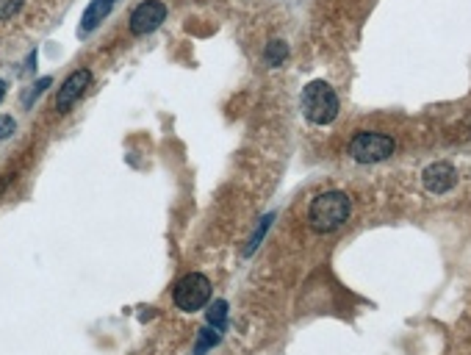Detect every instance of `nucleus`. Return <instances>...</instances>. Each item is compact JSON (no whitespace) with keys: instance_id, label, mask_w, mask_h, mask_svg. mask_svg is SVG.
Segmentation results:
<instances>
[{"instance_id":"nucleus-13","label":"nucleus","mask_w":471,"mask_h":355,"mask_svg":"<svg viewBox=\"0 0 471 355\" xmlns=\"http://www.w3.org/2000/svg\"><path fill=\"white\" fill-rule=\"evenodd\" d=\"M20 9H23V0H0V20L14 17Z\"/></svg>"},{"instance_id":"nucleus-2","label":"nucleus","mask_w":471,"mask_h":355,"mask_svg":"<svg viewBox=\"0 0 471 355\" xmlns=\"http://www.w3.org/2000/svg\"><path fill=\"white\" fill-rule=\"evenodd\" d=\"M302 111L308 123L314 125H330L339 117V95L327 81H311L302 89Z\"/></svg>"},{"instance_id":"nucleus-16","label":"nucleus","mask_w":471,"mask_h":355,"mask_svg":"<svg viewBox=\"0 0 471 355\" xmlns=\"http://www.w3.org/2000/svg\"><path fill=\"white\" fill-rule=\"evenodd\" d=\"M6 97V81H0V100Z\"/></svg>"},{"instance_id":"nucleus-7","label":"nucleus","mask_w":471,"mask_h":355,"mask_svg":"<svg viewBox=\"0 0 471 355\" xmlns=\"http://www.w3.org/2000/svg\"><path fill=\"white\" fill-rule=\"evenodd\" d=\"M89 84H92V72H89V69H75V72L62 84V89H59V97H56L59 111H67L78 97L86 92Z\"/></svg>"},{"instance_id":"nucleus-15","label":"nucleus","mask_w":471,"mask_h":355,"mask_svg":"<svg viewBox=\"0 0 471 355\" xmlns=\"http://www.w3.org/2000/svg\"><path fill=\"white\" fill-rule=\"evenodd\" d=\"M45 86H50V78H42V81H39V84H36V86L31 89V95L25 97V103H31L33 95H42V89H45Z\"/></svg>"},{"instance_id":"nucleus-4","label":"nucleus","mask_w":471,"mask_h":355,"mask_svg":"<svg viewBox=\"0 0 471 355\" xmlns=\"http://www.w3.org/2000/svg\"><path fill=\"white\" fill-rule=\"evenodd\" d=\"M211 300V281L200 272H191L175 283V305L181 311H200Z\"/></svg>"},{"instance_id":"nucleus-14","label":"nucleus","mask_w":471,"mask_h":355,"mask_svg":"<svg viewBox=\"0 0 471 355\" xmlns=\"http://www.w3.org/2000/svg\"><path fill=\"white\" fill-rule=\"evenodd\" d=\"M14 130H17V123H14V117L3 114V117H0V142H3V139H8V136H11Z\"/></svg>"},{"instance_id":"nucleus-11","label":"nucleus","mask_w":471,"mask_h":355,"mask_svg":"<svg viewBox=\"0 0 471 355\" xmlns=\"http://www.w3.org/2000/svg\"><path fill=\"white\" fill-rule=\"evenodd\" d=\"M205 317H208V325H211V327L222 330V327H225V320H227V303H225V300H217V303L208 308Z\"/></svg>"},{"instance_id":"nucleus-6","label":"nucleus","mask_w":471,"mask_h":355,"mask_svg":"<svg viewBox=\"0 0 471 355\" xmlns=\"http://www.w3.org/2000/svg\"><path fill=\"white\" fill-rule=\"evenodd\" d=\"M421 184H424V189H427L430 194H446L455 184H458V172H455L452 164L436 162L421 172Z\"/></svg>"},{"instance_id":"nucleus-9","label":"nucleus","mask_w":471,"mask_h":355,"mask_svg":"<svg viewBox=\"0 0 471 355\" xmlns=\"http://www.w3.org/2000/svg\"><path fill=\"white\" fill-rule=\"evenodd\" d=\"M222 339V330L217 327H203L200 336H197V344H194V355H205L211 347H217Z\"/></svg>"},{"instance_id":"nucleus-1","label":"nucleus","mask_w":471,"mask_h":355,"mask_svg":"<svg viewBox=\"0 0 471 355\" xmlns=\"http://www.w3.org/2000/svg\"><path fill=\"white\" fill-rule=\"evenodd\" d=\"M352 214V200L344 192H324L319 194L308 208V222L319 233H330L341 227Z\"/></svg>"},{"instance_id":"nucleus-3","label":"nucleus","mask_w":471,"mask_h":355,"mask_svg":"<svg viewBox=\"0 0 471 355\" xmlns=\"http://www.w3.org/2000/svg\"><path fill=\"white\" fill-rule=\"evenodd\" d=\"M394 139L385 136V133H377V130H358L349 142V156L361 164H377L391 159L394 153Z\"/></svg>"},{"instance_id":"nucleus-10","label":"nucleus","mask_w":471,"mask_h":355,"mask_svg":"<svg viewBox=\"0 0 471 355\" xmlns=\"http://www.w3.org/2000/svg\"><path fill=\"white\" fill-rule=\"evenodd\" d=\"M285 59H288V45L280 42V39H272L266 45V50H263V62L269 67H280Z\"/></svg>"},{"instance_id":"nucleus-5","label":"nucleus","mask_w":471,"mask_h":355,"mask_svg":"<svg viewBox=\"0 0 471 355\" xmlns=\"http://www.w3.org/2000/svg\"><path fill=\"white\" fill-rule=\"evenodd\" d=\"M164 20H166V6L161 0H144L130 14V31L136 33V36L153 33Z\"/></svg>"},{"instance_id":"nucleus-8","label":"nucleus","mask_w":471,"mask_h":355,"mask_svg":"<svg viewBox=\"0 0 471 355\" xmlns=\"http://www.w3.org/2000/svg\"><path fill=\"white\" fill-rule=\"evenodd\" d=\"M114 9V0H92V6L86 9V14H84V23H81V33H92L100 23H103V17H108V11Z\"/></svg>"},{"instance_id":"nucleus-12","label":"nucleus","mask_w":471,"mask_h":355,"mask_svg":"<svg viewBox=\"0 0 471 355\" xmlns=\"http://www.w3.org/2000/svg\"><path fill=\"white\" fill-rule=\"evenodd\" d=\"M269 225H272V217H263V220H261V227H258V230H255V236H252V239H250V244H247V256H250L252 250H255V247H258V244H261V239H263V233H266V230H269Z\"/></svg>"}]
</instances>
